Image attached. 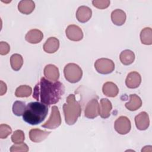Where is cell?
Here are the masks:
<instances>
[{
  "instance_id": "obj_19",
  "label": "cell",
  "mask_w": 152,
  "mask_h": 152,
  "mask_svg": "<svg viewBox=\"0 0 152 152\" xmlns=\"http://www.w3.org/2000/svg\"><path fill=\"white\" fill-rule=\"evenodd\" d=\"M126 15L125 12L121 9H116L111 13L112 23L118 26L123 25L126 21Z\"/></svg>"
},
{
  "instance_id": "obj_13",
  "label": "cell",
  "mask_w": 152,
  "mask_h": 152,
  "mask_svg": "<svg viewBox=\"0 0 152 152\" xmlns=\"http://www.w3.org/2000/svg\"><path fill=\"white\" fill-rule=\"evenodd\" d=\"M51 132L50 131H43L38 128L30 129L29 132V138L33 142H40L45 140Z\"/></svg>"
},
{
  "instance_id": "obj_7",
  "label": "cell",
  "mask_w": 152,
  "mask_h": 152,
  "mask_svg": "<svg viewBox=\"0 0 152 152\" xmlns=\"http://www.w3.org/2000/svg\"><path fill=\"white\" fill-rule=\"evenodd\" d=\"M114 128L119 134L125 135L131 129V124L129 119L125 116H119L115 122Z\"/></svg>"
},
{
  "instance_id": "obj_22",
  "label": "cell",
  "mask_w": 152,
  "mask_h": 152,
  "mask_svg": "<svg viewBox=\"0 0 152 152\" xmlns=\"http://www.w3.org/2000/svg\"><path fill=\"white\" fill-rule=\"evenodd\" d=\"M119 59L124 65H131L135 60V54L131 50H124L120 53Z\"/></svg>"
},
{
  "instance_id": "obj_3",
  "label": "cell",
  "mask_w": 152,
  "mask_h": 152,
  "mask_svg": "<svg viewBox=\"0 0 152 152\" xmlns=\"http://www.w3.org/2000/svg\"><path fill=\"white\" fill-rule=\"evenodd\" d=\"M63 112L65 121L69 125H74L81 116V105L75 100L74 94H70L66 97V103L63 104Z\"/></svg>"
},
{
  "instance_id": "obj_6",
  "label": "cell",
  "mask_w": 152,
  "mask_h": 152,
  "mask_svg": "<svg viewBox=\"0 0 152 152\" xmlns=\"http://www.w3.org/2000/svg\"><path fill=\"white\" fill-rule=\"evenodd\" d=\"M61 117L58 107L56 106H53L52 107L51 113L48 120L42 125V126L46 129H54L61 125Z\"/></svg>"
},
{
  "instance_id": "obj_26",
  "label": "cell",
  "mask_w": 152,
  "mask_h": 152,
  "mask_svg": "<svg viewBox=\"0 0 152 152\" xmlns=\"http://www.w3.org/2000/svg\"><path fill=\"white\" fill-rule=\"evenodd\" d=\"M26 107L27 105L25 102L18 100L15 101L12 105V112L17 116H23L26 110Z\"/></svg>"
},
{
  "instance_id": "obj_12",
  "label": "cell",
  "mask_w": 152,
  "mask_h": 152,
  "mask_svg": "<svg viewBox=\"0 0 152 152\" xmlns=\"http://www.w3.org/2000/svg\"><path fill=\"white\" fill-rule=\"evenodd\" d=\"M92 11L87 6L82 5L78 7L76 12V18L77 20L82 23L87 22L91 17Z\"/></svg>"
},
{
  "instance_id": "obj_2",
  "label": "cell",
  "mask_w": 152,
  "mask_h": 152,
  "mask_svg": "<svg viewBox=\"0 0 152 152\" xmlns=\"http://www.w3.org/2000/svg\"><path fill=\"white\" fill-rule=\"evenodd\" d=\"M48 113V107L45 104L39 102H30L27 104L23 119L30 125H38L45 120Z\"/></svg>"
},
{
  "instance_id": "obj_29",
  "label": "cell",
  "mask_w": 152,
  "mask_h": 152,
  "mask_svg": "<svg viewBox=\"0 0 152 152\" xmlns=\"http://www.w3.org/2000/svg\"><path fill=\"white\" fill-rule=\"evenodd\" d=\"M28 147L27 145L24 142L20 144H14L12 145L10 150L11 152H16V151H24L27 152L28 151Z\"/></svg>"
},
{
  "instance_id": "obj_20",
  "label": "cell",
  "mask_w": 152,
  "mask_h": 152,
  "mask_svg": "<svg viewBox=\"0 0 152 152\" xmlns=\"http://www.w3.org/2000/svg\"><path fill=\"white\" fill-rule=\"evenodd\" d=\"M103 93L109 97H116L119 93V88L118 86L113 82H106L102 87Z\"/></svg>"
},
{
  "instance_id": "obj_24",
  "label": "cell",
  "mask_w": 152,
  "mask_h": 152,
  "mask_svg": "<svg viewBox=\"0 0 152 152\" xmlns=\"http://www.w3.org/2000/svg\"><path fill=\"white\" fill-rule=\"evenodd\" d=\"M10 64L12 69L15 71H19L23 64L22 56L18 53H14L10 57Z\"/></svg>"
},
{
  "instance_id": "obj_11",
  "label": "cell",
  "mask_w": 152,
  "mask_h": 152,
  "mask_svg": "<svg viewBox=\"0 0 152 152\" xmlns=\"http://www.w3.org/2000/svg\"><path fill=\"white\" fill-rule=\"evenodd\" d=\"M141 83V77L136 71L129 72L126 78L125 84L129 88H136L139 87Z\"/></svg>"
},
{
  "instance_id": "obj_15",
  "label": "cell",
  "mask_w": 152,
  "mask_h": 152,
  "mask_svg": "<svg viewBox=\"0 0 152 152\" xmlns=\"http://www.w3.org/2000/svg\"><path fill=\"white\" fill-rule=\"evenodd\" d=\"M99 115L103 119H106L110 116L112 109L111 102L106 98H102L100 100Z\"/></svg>"
},
{
  "instance_id": "obj_32",
  "label": "cell",
  "mask_w": 152,
  "mask_h": 152,
  "mask_svg": "<svg viewBox=\"0 0 152 152\" xmlns=\"http://www.w3.org/2000/svg\"><path fill=\"white\" fill-rule=\"evenodd\" d=\"M1 86H0V95L2 96L4 94L6 93L7 90V87L5 83H4L2 81H0Z\"/></svg>"
},
{
  "instance_id": "obj_23",
  "label": "cell",
  "mask_w": 152,
  "mask_h": 152,
  "mask_svg": "<svg viewBox=\"0 0 152 152\" xmlns=\"http://www.w3.org/2000/svg\"><path fill=\"white\" fill-rule=\"evenodd\" d=\"M140 40L144 45H150L152 44V30L150 27H145L141 31Z\"/></svg>"
},
{
  "instance_id": "obj_17",
  "label": "cell",
  "mask_w": 152,
  "mask_h": 152,
  "mask_svg": "<svg viewBox=\"0 0 152 152\" xmlns=\"http://www.w3.org/2000/svg\"><path fill=\"white\" fill-rule=\"evenodd\" d=\"M59 48V41L55 37H49L43 45V50L48 53L56 52Z\"/></svg>"
},
{
  "instance_id": "obj_16",
  "label": "cell",
  "mask_w": 152,
  "mask_h": 152,
  "mask_svg": "<svg viewBox=\"0 0 152 152\" xmlns=\"http://www.w3.org/2000/svg\"><path fill=\"white\" fill-rule=\"evenodd\" d=\"M43 38V33L38 29H31L29 30L25 36L26 40L31 44L39 43L42 41Z\"/></svg>"
},
{
  "instance_id": "obj_27",
  "label": "cell",
  "mask_w": 152,
  "mask_h": 152,
  "mask_svg": "<svg viewBox=\"0 0 152 152\" xmlns=\"http://www.w3.org/2000/svg\"><path fill=\"white\" fill-rule=\"evenodd\" d=\"M11 138L12 142L14 144L22 143L25 140L24 133L22 130H16L13 132Z\"/></svg>"
},
{
  "instance_id": "obj_9",
  "label": "cell",
  "mask_w": 152,
  "mask_h": 152,
  "mask_svg": "<svg viewBox=\"0 0 152 152\" xmlns=\"http://www.w3.org/2000/svg\"><path fill=\"white\" fill-rule=\"evenodd\" d=\"M65 34L67 38L71 41L78 42L83 38V32L81 28L75 24L69 25L65 30Z\"/></svg>"
},
{
  "instance_id": "obj_10",
  "label": "cell",
  "mask_w": 152,
  "mask_h": 152,
  "mask_svg": "<svg viewBox=\"0 0 152 152\" xmlns=\"http://www.w3.org/2000/svg\"><path fill=\"white\" fill-rule=\"evenodd\" d=\"M135 123L138 129L141 131L146 130L150 125V119L148 113L141 112L135 117Z\"/></svg>"
},
{
  "instance_id": "obj_18",
  "label": "cell",
  "mask_w": 152,
  "mask_h": 152,
  "mask_svg": "<svg viewBox=\"0 0 152 152\" xmlns=\"http://www.w3.org/2000/svg\"><path fill=\"white\" fill-rule=\"evenodd\" d=\"M35 8V3L31 0H22L18 4V11L26 15L31 14Z\"/></svg>"
},
{
  "instance_id": "obj_28",
  "label": "cell",
  "mask_w": 152,
  "mask_h": 152,
  "mask_svg": "<svg viewBox=\"0 0 152 152\" xmlns=\"http://www.w3.org/2000/svg\"><path fill=\"white\" fill-rule=\"evenodd\" d=\"M12 133L11 128L7 124L0 125V138L1 139L7 138Z\"/></svg>"
},
{
  "instance_id": "obj_31",
  "label": "cell",
  "mask_w": 152,
  "mask_h": 152,
  "mask_svg": "<svg viewBox=\"0 0 152 152\" xmlns=\"http://www.w3.org/2000/svg\"><path fill=\"white\" fill-rule=\"evenodd\" d=\"M10 50V46L9 44L5 42H0V54L1 55H7Z\"/></svg>"
},
{
  "instance_id": "obj_1",
  "label": "cell",
  "mask_w": 152,
  "mask_h": 152,
  "mask_svg": "<svg viewBox=\"0 0 152 152\" xmlns=\"http://www.w3.org/2000/svg\"><path fill=\"white\" fill-rule=\"evenodd\" d=\"M65 93V87L60 81H52L42 77L33 90V97L46 105L58 103Z\"/></svg>"
},
{
  "instance_id": "obj_8",
  "label": "cell",
  "mask_w": 152,
  "mask_h": 152,
  "mask_svg": "<svg viewBox=\"0 0 152 152\" xmlns=\"http://www.w3.org/2000/svg\"><path fill=\"white\" fill-rule=\"evenodd\" d=\"M100 106L97 99H91L86 104L84 116L88 119H94L99 115Z\"/></svg>"
},
{
  "instance_id": "obj_5",
  "label": "cell",
  "mask_w": 152,
  "mask_h": 152,
  "mask_svg": "<svg viewBox=\"0 0 152 152\" xmlns=\"http://www.w3.org/2000/svg\"><path fill=\"white\" fill-rule=\"evenodd\" d=\"M94 68L101 74H109L114 71L115 64L110 59L102 58L96 61Z\"/></svg>"
},
{
  "instance_id": "obj_21",
  "label": "cell",
  "mask_w": 152,
  "mask_h": 152,
  "mask_svg": "<svg viewBox=\"0 0 152 152\" xmlns=\"http://www.w3.org/2000/svg\"><path fill=\"white\" fill-rule=\"evenodd\" d=\"M125 107L130 111H135L142 106L141 98L135 94L129 95V101L125 103Z\"/></svg>"
},
{
  "instance_id": "obj_14",
  "label": "cell",
  "mask_w": 152,
  "mask_h": 152,
  "mask_svg": "<svg viewBox=\"0 0 152 152\" xmlns=\"http://www.w3.org/2000/svg\"><path fill=\"white\" fill-rule=\"evenodd\" d=\"M43 72L46 79L50 81H57L59 78V69L53 64H48L46 65Z\"/></svg>"
},
{
  "instance_id": "obj_4",
  "label": "cell",
  "mask_w": 152,
  "mask_h": 152,
  "mask_svg": "<svg viewBox=\"0 0 152 152\" xmlns=\"http://www.w3.org/2000/svg\"><path fill=\"white\" fill-rule=\"evenodd\" d=\"M64 74L66 81L71 83H76L81 79L83 71L76 64L69 63L64 67Z\"/></svg>"
},
{
  "instance_id": "obj_25",
  "label": "cell",
  "mask_w": 152,
  "mask_h": 152,
  "mask_svg": "<svg viewBox=\"0 0 152 152\" xmlns=\"http://www.w3.org/2000/svg\"><path fill=\"white\" fill-rule=\"evenodd\" d=\"M31 93L32 88L30 86L21 85L16 88L15 95L17 97H27L31 94Z\"/></svg>"
},
{
  "instance_id": "obj_30",
  "label": "cell",
  "mask_w": 152,
  "mask_h": 152,
  "mask_svg": "<svg viewBox=\"0 0 152 152\" xmlns=\"http://www.w3.org/2000/svg\"><path fill=\"white\" fill-rule=\"evenodd\" d=\"M94 7L98 9L103 10L107 8L110 5V1L109 0H94L92 1Z\"/></svg>"
}]
</instances>
